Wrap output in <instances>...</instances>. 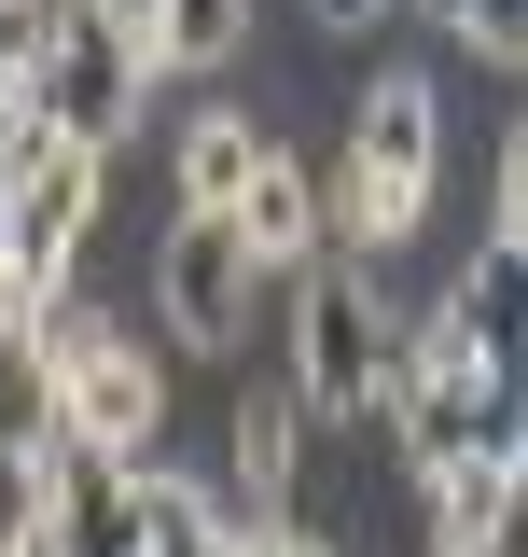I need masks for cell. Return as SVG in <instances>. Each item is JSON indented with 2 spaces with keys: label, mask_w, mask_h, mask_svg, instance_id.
<instances>
[{
  "label": "cell",
  "mask_w": 528,
  "mask_h": 557,
  "mask_svg": "<svg viewBox=\"0 0 528 557\" xmlns=\"http://www.w3.org/2000/svg\"><path fill=\"white\" fill-rule=\"evenodd\" d=\"M98 196H112V153H84V139H42V168L0 196V265H14V293H28V307H56L70 278H84Z\"/></svg>",
  "instance_id": "obj_5"
},
{
  "label": "cell",
  "mask_w": 528,
  "mask_h": 557,
  "mask_svg": "<svg viewBox=\"0 0 528 557\" xmlns=\"http://www.w3.org/2000/svg\"><path fill=\"white\" fill-rule=\"evenodd\" d=\"M223 223H237V251H251L264 278H306V265H320V237H334V209H320V182H306V168H292V153H278V139H264V168H251V196L223 209Z\"/></svg>",
  "instance_id": "obj_10"
},
{
  "label": "cell",
  "mask_w": 528,
  "mask_h": 557,
  "mask_svg": "<svg viewBox=\"0 0 528 557\" xmlns=\"http://www.w3.org/2000/svg\"><path fill=\"white\" fill-rule=\"evenodd\" d=\"M139 98H153L139 28L98 14V0H56V42H42V70H28V112H42L56 139H84V153H112V139L139 126Z\"/></svg>",
  "instance_id": "obj_4"
},
{
  "label": "cell",
  "mask_w": 528,
  "mask_h": 557,
  "mask_svg": "<svg viewBox=\"0 0 528 557\" xmlns=\"http://www.w3.org/2000/svg\"><path fill=\"white\" fill-rule=\"evenodd\" d=\"M306 14H320V28H376L390 0H306Z\"/></svg>",
  "instance_id": "obj_19"
},
{
  "label": "cell",
  "mask_w": 528,
  "mask_h": 557,
  "mask_svg": "<svg viewBox=\"0 0 528 557\" xmlns=\"http://www.w3.org/2000/svg\"><path fill=\"white\" fill-rule=\"evenodd\" d=\"M237 557H348L320 516H278V530H237Z\"/></svg>",
  "instance_id": "obj_18"
},
{
  "label": "cell",
  "mask_w": 528,
  "mask_h": 557,
  "mask_svg": "<svg viewBox=\"0 0 528 557\" xmlns=\"http://www.w3.org/2000/svg\"><path fill=\"white\" fill-rule=\"evenodd\" d=\"M306 391H292V362H264L251 405H237V502H251V530H278V516H306Z\"/></svg>",
  "instance_id": "obj_8"
},
{
  "label": "cell",
  "mask_w": 528,
  "mask_h": 557,
  "mask_svg": "<svg viewBox=\"0 0 528 557\" xmlns=\"http://www.w3.org/2000/svg\"><path fill=\"white\" fill-rule=\"evenodd\" d=\"M0 557H42V432L0 446Z\"/></svg>",
  "instance_id": "obj_15"
},
{
  "label": "cell",
  "mask_w": 528,
  "mask_h": 557,
  "mask_svg": "<svg viewBox=\"0 0 528 557\" xmlns=\"http://www.w3.org/2000/svg\"><path fill=\"white\" fill-rule=\"evenodd\" d=\"M390 362H403V321L362 265H306V307H292V391L320 432H362L390 418Z\"/></svg>",
  "instance_id": "obj_3"
},
{
  "label": "cell",
  "mask_w": 528,
  "mask_h": 557,
  "mask_svg": "<svg viewBox=\"0 0 528 557\" xmlns=\"http://www.w3.org/2000/svg\"><path fill=\"white\" fill-rule=\"evenodd\" d=\"M445 321H460V348L501 376V391H528V251H515V237H487V251L460 265Z\"/></svg>",
  "instance_id": "obj_11"
},
{
  "label": "cell",
  "mask_w": 528,
  "mask_h": 557,
  "mask_svg": "<svg viewBox=\"0 0 528 557\" xmlns=\"http://www.w3.org/2000/svg\"><path fill=\"white\" fill-rule=\"evenodd\" d=\"M417 544L431 557H501L515 544V516H528V487H515V460H417Z\"/></svg>",
  "instance_id": "obj_9"
},
{
  "label": "cell",
  "mask_w": 528,
  "mask_h": 557,
  "mask_svg": "<svg viewBox=\"0 0 528 557\" xmlns=\"http://www.w3.org/2000/svg\"><path fill=\"white\" fill-rule=\"evenodd\" d=\"M445 28H460L473 57H501V70H528V0H431Z\"/></svg>",
  "instance_id": "obj_16"
},
{
  "label": "cell",
  "mask_w": 528,
  "mask_h": 557,
  "mask_svg": "<svg viewBox=\"0 0 528 557\" xmlns=\"http://www.w3.org/2000/svg\"><path fill=\"white\" fill-rule=\"evenodd\" d=\"M515 487H528V391H515Z\"/></svg>",
  "instance_id": "obj_20"
},
{
  "label": "cell",
  "mask_w": 528,
  "mask_h": 557,
  "mask_svg": "<svg viewBox=\"0 0 528 557\" xmlns=\"http://www.w3.org/2000/svg\"><path fill=\"white\" fill-rule=\"evenodd\" d=\"M42 418H56V391H42V348H28V321H14V335H0V446H28Z\"/></svg>",
  "instance_id": "obj_14"
},
{
  "label": "cell",
  "mask_w": 528,
  "mask_h": 557,
  "mask_svg": "<svg viewBox=\"0 0 528 557\" xmlns=\"http://www.w3.org/2000/svg\"><path fill=\"white\" fill-rule=\"evenodd\" d=\"M431 168H445V98H431V70H376L362 112H348V153H334L320 209L362 251H390V237H417V209H431Z\"/></svg>",
  "instance_id": "obj_2"
},
{
  "label": "cell",
  "mask_w": 528,
  "mask_h": 557,
  "mask_svg": "<svg viewBox=\"0 0 528 557\" xmlns=\"http://www.w3.org/2000/svg\"><path fill=\"white\" fill-rule=\"evenodd\" d=\"M237 42H251V0H153L139 14V57L153 70H223Z\"/></svg>",
  "instance_id": "obj_13"
},
{
  "label": "cell",
  "mask_w": 528,
  "mask_h": 557,
  "mask_svg": "<svg viewBox=\"0 0 528 557\" xmlns=\"http://www.w3.org/2000/svg\"><path fill=\"white\" fill-rule=\"evenodd\" d=\"M42 557H139V460L42 418Z\"/></svg>",
  "instance_id": "obj_7"
},
{
  "label": "cell",
  "mask_w": 528,
  "mask_h": 557,
  "mask_svg": "<svg viewBox=\"0 0 528 557\" xmlns=\"http://www.w3.org/2000/svg\"><path fill=\"white\" fill-rule=\"evenodd\" d=\"M251 293H264V265L237 251V223L181 209V223L153 237V321H167L181 348H237L251 335Z\"/></svg>",
  "instance_id": "obj_6"
},
{
  "label": "cell",
  "mask_w": 528,
  "mask_h": 557,
  "mask_svg": "<svg viewBox=\"0 0 528 557\" xmlns=\"http://www.w3.org/2000/svg\"><path fill=\"white\" fill-rule=\"evenodd\" d=\"M42 112H28V84H0V196H14V182H28V168H42Z\"/></svg>",
  "instance_id": "obj_17"
},
{
  "label": "cell",
  "mask_w": 528,
  "mask_h": 557,
  "mask_svg": "<svg viewBox=\"0 0 528 557\" xmlns=\"http://www.w3.org/2000/svg\"><path fill=\"white\" fill-rule=\"evenodd\" d=\"M98 14H126V28H139V14H153V0H98Z\"/></svg>",
  "instance_id": "obj_21"
},
{
  "label": "cell",
  "mask_w": 528,
  "mask_h": 557,
  "mask_svg": "<svg viewBox=\"0 0 528 557\" xmlns=\"http://www.w3.org/2000/svg\"><path fill=\"white\" fill-rule=\"evenodd\" d=\"M28 348H42V391H56V432H84V446H112V460H139L153 432H167V362H153V335H126L84 278H70L56 307H28Z\"/></svg>",
  "instance_id": "obj_1"
},
{
  "label": "cell",
  "mask_w": 528,
  "mask_h": 557,
  "mask_svg": "<svg viewBox=\"0 0 528 557\" xmlns=\"http://www.w3.org/2000/svg\"><path fill=\"white\" fill-rule=\"evenodd\" d=\"M251 168H264V126H251V112H196V126H181V153H167V196L223 223V209L251 196Z\"/></svg>",
  "instance_id": "obj_12"
}]
</instances>
